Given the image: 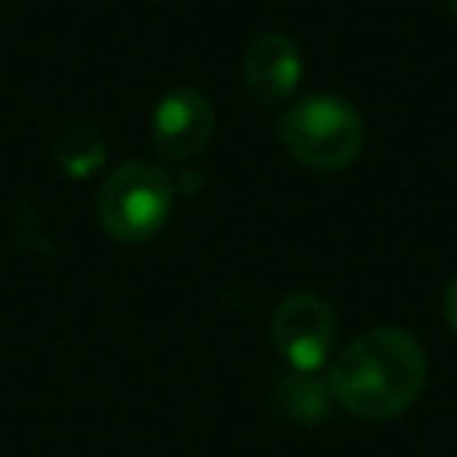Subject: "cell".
I'll use <instances>...</instances> for the list:
<instances>
[{
    "instance_id": "obj_5",
    "label": "cell",
    "mask_w": 457,
    "mask_h": 457,
    "mask_svg": "<svg viewBox=\"0 0 457 457\" xmlns=\"http://www.w3.org/2000/svg\"><path fill=\"white\" fill-rule=\"evenodd\" d=\"M214 132V107L200 89H171L157 100L150 118V139L161 157L168 161H189L196 157Z\"/></svg>"
},
{
    "instance_id": "obj_2",
    "label": "cell",
    "mask_w": 457,
    "mask_h": 457,
    "mask_svg": "<svg viewBox=\"0 0 457 457\" xmlns=\"http://www.w3.org/2000/svg\"><path fill=\"white\" fill-rule=\"evenodd\" d=\"M278 139L303 168L343 171L364 150V121L343 96L314 93L286 107L278 118Z\"/></svg>"
},
{
    "instance_id": "obj_1",
    "label": "cell",
    "mask_w": 457,
    "mask_h": 457,
    "mask_svg": "<svg viewBox=\"0 0 457 457\" xmlns=\"http://www.w3.org/2000/svg\"><path fill=\"white\" fill-rule=\"evenodd\" d=\"M425 350L403 328H368L328 368V393L364 421L403 414L425 386Z\"/></svg>"
},
{
    "instance_id": "obj_4",
    "label": "cell",
    "mask_w": 457,
    "mask_h": 457,
    "mask_svg": "<svg viewBox=\"0 0 457 457\" xmlns=\"http://www.w3.org/2000/svg\"><path fill=\"white\" fill-rule=\"evenodd\" d=\"M271 343L289 371H318L336 343V314L314 293H293L275 307Z\"/></svg>"
},
{
    "instance_id": "obj_10",
    "label": "cell",
    "mask_w": 457,
    "mask_h": 457,
    "mask_svg": "<svg viewBox=\"0 0 457 457\" xmlns=\"http://www.w3.org/2000/svg\"><path fill=\"white\" fill-rule=\"evenodd\" d=\"M450 11H453V18H457V0H450Z\"/></svg>"
},
{
    "instance_id": "obj_8",
    "label": "cell",
    "mask_w": 457,
    "mask_h": 457,
    "mask_svg": "<svg viewBox=\"0 0 457 457\" xmlns=\"http://www.w3.org/2000/svg\"><path fill=\"white\" fill-rule=\"evenodd\" d=\"M278 396H282V407L303 421L311 418H321L325 407H328V386H318L311 371H289L286 378H278Z\"/></svg>"
},
{
    "instance_id": "obj_7",
    "label": "cell",
    "mask_w": 457,
    "mask_h": 457,
    "mask_svg": "<svg viewBox=\"0 0 457 457\" xmlns=\"http://www.w3.org/2000/svg\"><path fill=\"white\" fill-rule=\"evenodd\" d=\"M54 157L71 179H82L104 164V139L89 125L75 121V125L61 129V136L54 143Z\"/></svg>"
},
{
    "instance_id": "obj_9",
    "label": "cell",
    "mask_w": 457,
    "mask_h": 457,
    "mask_svg": "<svg viewBox=\"0 0 457 457\" xmlns=\"http://www.w3.org/2000/svg\"><path fill=\"white\" fill-rule=\"evenodd\" d=\"M443 314H446L450 328L457 332V275L450 278V286H446V293H443Z\"/></svg>"
},
{
    "instance_id": "obj_3",
    "label": "cell",
    "mask_w": 457,
    "mask_h": 457,
    "mask_svg": "<svg viewBox=\"0 0 457 457\" xmlns=\"http://www.w3.org/2000/svg\"><path fill=\"white\" fill-rule=\"evenodd\" d=\"M175 207V182L157 161H121L96 189L100 228L121 243H143L164 228Z\"/></svg>"
},
{
    "instance_id": "obj_6",
    "label": "cell",
    "mask_w": 457,
    "mask_h": 457,
    "mask_svg": "<svg viewBox=\"0 0 457 457\" xmlns=\"http://www.w3.org/2000/svg\"><path fill=\"white\" fill-rule=\"evenodd\" d=\"M243 79H246L250 96L261 104L289 100L303 79V54H300L296 39L286 32L257 36L243 57Z\"/></svg>"
}]
</instances>
